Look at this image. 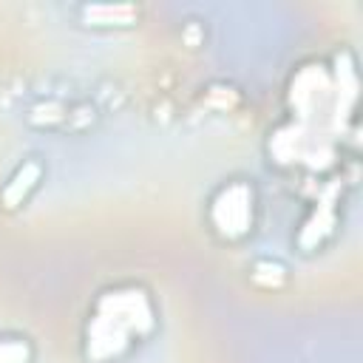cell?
Returning a JSON list of instances; mask_svg holds the SVG:
<instances>
[{
  "label": "cell",
  "mask_w": 363,
  "mask_h": 363,
  "mask_svg": "<svg viewBox=\"0 0 363 363\" xmlns=\"http://www.w3.org/2000/svg\"><path fill=\"white\" fill-rule=\"evenodd\" d=\"M159 329V306L147 286L136 281L105 286L82 326V354L88 363H119L142 349Z\"/></svg>",
  "instance_id": "obj_1"
},
{
  "label": "cell",
  "mask_w": 363,
  "mask_h": 363,
  "mask_svg": "<svg viewBox=\"0 0 363 363\" xmlns=\"http://www.w3.org/2000/svg\"><path fill=\"white\" fill-rule=\"evenodd\" d=\"M255 187L247 179H230L216 187L207 201V224L224 241H241L255 227Z\"/></svg>",
  "instance_id": "obj_2"
},
{
  "label": "cell",
  "mask_w": 363,
  "mask_h": 363,
  "mask_svg": "<svg viewBox=\"0 0 363 363\" xmlns=\"http://www.w3.org/2000/svg\"><path fill=\"white\" fill-rule=\"evenodd\" d=\"M43 176H45V167H43L40 159H26V162H20V164L14 167V173L6 179L3 190H0V207H3V210H17V207H23V204L28 201V196L40 187Z\"/></svg>",
  "instance_id": "obj_3"
},
{
  "label": "cell",
  "mask_w": 363,
  "mask_h": 363,
  "mask_svg": "<svg viewBox=\"0 0 363 363\" xmlns=\"http://www.w3.org/2000/svg\"><path fill=\"white\" fill-rule=\"evenodd\" d=\"M142 17L136 3H85L79 6V23L88 28H130Z\"/></svg>",
  "instance_id": "obj_4"
},
{
  "label": "cell",
  "mask_w": 363,
  "mask_h": 363,
  "mask_svg": "<svg viewBox=\"0 0 363 363\" xmlns=\"http://www.w3.org/2000/svg\"><path fill=\"white\" fill-rule=\"evenodd\" d=\"M0 363H34V343L17 332H0Z\"/></svg>",
  "instance_id": "obj_5"
},
{
  "label": "cell",
  "mask_w": 363,
  "mask_h": 363,
  "mask_svg": "<svg viewBox=\"0 0 363 363\" xmlns=\"http://www.w3.org/2000/svg\"><path fill=\"white\" fill-rule=\"evenodd\" d=\"M250 278H252V284H258V286H281L284 281H286V267L281 264V261H272V258H258V261H252V267H250Z\"/></svg>",
  "instance_id": "obj_6"
}]
</instances>
